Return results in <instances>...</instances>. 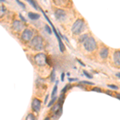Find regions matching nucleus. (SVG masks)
I'll return each instance as SVG.
<instances>
[{"instance_id": "23", "label": "nucleus", "mask_w": 120, "mask_h": 120, "mask_svg": "<svg viewBox=\"0 0 120 120\" xmlns=\"http://www.w3.org/2000/svg\"><path fill=\"white\" fill-rule=\"evenodd\" d=\"M107 86L109 88H111V89H114V90H118L119 89V87H118L117 86H115V85H107Z\"/></svg>"}, {"instance_id": "24", "label": "nucleus", "mask_w": 120, "mask_h": 120, "mask_svg": "<svg viewBox=\"0 0 120 120\" xmlns=\"http://www.w3.org/2000/svg\"><path fill=\"white\" fill-rule=\"evenodd\" d=\"M69 86H70L69 84H68V85H67V86H66L65 87L63 88V90H62V94H65V93H66V91H67V89H68V88L70 87Z\"/></svg>"}, {"instance_id": "15", "label": "nucleus", "mask_w": 120, "mask_h": 120, "mask_svg": "<svg viewBox=\"0 0 120 120\" xmlns=\"http://www.w3.org/2000/svg\"><path fill=\"white\" fill-rule=\"evenodd\" d=\"M26 1H27V3H30V4L31 5L32 7H34V8L35 9V10H38V7H37V6H36L35 2H34V0H26Z\"/></svg>"}, {"instance_id": "29", "label": "nucleus", "mask_w": 120, "mask_h": 120, "mask_svg": "<svg viewBox=\"0 0 120 120\" xmlns=\"http://www.w3.org/2000/svg\"><path fill=\"white\" fill-rule=\"evenodd\" d=\"M19 18H20L21 19H22V22H26V19H24V17H23L22 15H21V14L19 15Z\"/></svg>"}, {"instance_id": "1", "label": "nucleus", "mask_w": 120, "mask_h": 120, "mask_svg": "<svg viewBox=\"0 0 120 120\" xmlns=\"http://www.w3.org/2000/svg\"><path fill=\"white\" fill-rule=\"evenodd\" d=\"M30 46L36 51H41L43 49V39L41 36H35L30 41Z\"/></svg>"}, {"instance_id": "18", "label": "nucleus", "mask_w": 120, "mask_h": 120, "mask_svg": "<svg viewBox=\"0 0 120 120\" xmlns=\"http://www.w3.org/2000/svg\"><path fill=\"white\" fill-rule=\"evenodd\" d=\"M51 82H55V69H53V71H52V72H51Z\"/></svg>"}, {"instance_id": "9", "label": "nucleus", "mask_w": 120, "mask_h": 120, "mask_svg": "<svg viewBox=\"0 0 120 120\" xmlns=\"http://www.w3.org/2000/svg\"><path fill=\"white\" fill-rule=\"evenodd\" d=\"M12 27L15 30H16V31H21V30L24 28V24L22 23V21L20 22V21L15 20L12 23Z\"/></svg>"}, {"instance_id": "19", "label": "nucleus", "mask_w": 120, "mask_h": 120, "mask_svg": "<svg viewBox=\"0 0 120 120\" xmlns=\"http://www.w3.org/2000/svg\"><path fill=\"white\" fill-rule=\"evenodd\" d=\"M56 99H57V96L56 97H55V98H52V99H51V101L48 103V105H47V106L48 107H51V106H52V105H53L54 103H55V102L56 101Z\"/></svg>"}, {"instance_id": "14", "label": "nucleus", "mask_w": 120, "mask_h": 120, "mask_svg": "<svg viewBox=\"0 0 120 120\" xmlns=\"http://www.w3.org/2000/svg\"><path fill=\"white\" fill-rule=\"evenodd\" d=\"M88 38V35L86 34H82V35H80L79 37V42H83L85 41V40L86 39V38Z\"/></svg>"}, {"instance_id": "3", "label": "nucleus", "mask_w": 120, "mask_h": 120, "mask_svg": "<svg viewBox=\"0 0 120 120\" xmlns=\"http://www.w3.org/2000/svg\"><path fill=\"white\" fill-rule=\"evenodd\" d=\"M83 46H84L85 49L89 52L94 51L96 49V47H97V44H96L95 40L91 37L87 38L83 42Z\"/></svg>"}, {"instance_id": "30", "label": "nucleus", "mask_w": 120, "mask_h": 120, "mask_svg": "<svg viewBox=\"0 0 120 120\" xmlns=\"http://www.w3.org/2000/svg\"><path fill=\"white\" fill-rule=\"evenodd\" d=\"M77 61H78V63H80V64L82 65V67H85V64H84V63H82V61H81V60H79V59H77Z\"/></svg>"}, {"instance_id": "17", "label": "nucleus", "mask_w": 120, "mask_h": 120, "mask_svg": "<svg viewBox=\"0 0 120 120\" xmlns=\"http://www.w3.org/2000/svg\"><path fill=\"white\" fill-rule=\"evenodd\" d=\"M26 120H36L35 116H34L33 114H29V115L26 116Z\"/></svg>"}, {"instance_id": "16", "label": "nucleus", "mask_w": 120, "mask_h": 120, "mask_svg": "<svg viewBox=\"0 0 120 120\" xmlns=\"http://www.w3.org/2000/svg\"><path fill=\"white\" fill-rule=\"evenodd\" d=\"M6 13V8L3 6H0V17H3Z\"/></svg>"}, {"instance_id": "25", "label": "nucleus", "mask_w": 120, "mask_h": 120, "mask_svg": "<svg viewBox=\"0 0 120 120\" xmlns=\"http://www.w3.org/2000/svg\"><path fill=\"white\" fill-rule=\"evenodd\" d=\"M92 90L93 91H97L98 93H102V90L100 88H98V87H94V88H93L92 89Z\"/></svg>"}, {"instance_id": "22", "label": "nucleus", "mask_w": 120, "mask_h": 120, "mask_svg": "<svg viewBox=\"0 0 120 120\" xmlns=\"http://www.w3.org/2000/svg\"><path fill=\"white\" fill-rule=\"evenodd\" d=\"M15 1H16L17 3H18V4H19V6H21V7H22V8H23V9L26 8V6H25V4H23L22 3H21V2L19 1V0H15Z\"/></svg>"}, {"instance_id": "26", "label": "nucleus", "mask_w": 120, "mask_h": 120, "mask_svg": "<svg viewBox=\"0 0 120 120\" xmlns=\"http://www.w3.org/2000/svg\"><path fill=\"white\" fill-rule=\"evenodd\" d=\"M81 82H82V83H84V84H87V85H94V82H87V81H82Z\"/></svg>"}, {"instance_id": "5", "label": "nucleus", "mask_w": 120, "mask_h": 120, "mask_svg": "<svg viewBox=\"0 0 120 120\" xmlns=\"http://www.w3.org/2000/svg\"><path fill=\"white\" fill-rule=\"evenodd\" d=\"M34 62L38 66L42 67V66H45L47 63V58L45 54L39 53L34 56Z\"/></svg>"}, {"instance_id": "12", "label": "nucleus", "mask_w": 120, "mask_h": 120, "mask_svg": "<svg viewBox=\"0 0 120 120\" xmlns=\"http://www.w3.org/2000/svg\"><path fill=\"white\" fill-rule=\"evenodd\" d=\"M28 17L30 18L31 20H37L40 18V15L36 13H33V12H29L28 13Z\"/></svg>"}, {"instance_id": "20", "label": "nucleus", "mask_w": 120, "mask_h": 120, "mask_svg": "<svg viewBox=\"0 0 120 120\" xmlns=\"http://www.w3.org/2000/svg\"><path fill=\"white\" fill-rule=\"evenodd\" d=\"M45 30H46V31L49 34H51V29L50 28V26H45Z\"/></svg>"}, {"instance_id": "31", "label": "nucleus", "mask_w": 120, "mask_h": 120, "mask_svg": "<svg viewBox=\"0 0 120 120\" xmlns=\"http://www.w3.org/2000/svg\"><path fill=\"white\" fill-rule=\"evenodd\" d=\"M48 97H49V95H46V98H45V101H44V103H46V102H47V100H48Z\"/></svg>"}, {"instance_id": "33", "label": "nucleus", "mask_w": 120, "mask_h": 120, "mask_svg": "<svg viewBox=\"0 0 120 120\" xmlns=\"http://www.w3.org/2000/svg\"><path fill=\"white\" fill-rule=\"evenodd\" d=\"M44 120H50V118H48V117H47V118H46V119H44Z\"/></svg>"}, {"instance_id": "21", "label": "nucleus", "mask_w": 120, "mask_h": 120, "mask_svg": "<svg viewBox=\"0 0 120 120\" xmlns=\"http://www.w3.org/2000/svg\"><path fill=\"white\" fill-rule=\"evenodd\" d=\"M83 74H84V75H85L86 77H87L88 79H91V78H92V75L89 74L87 71H83Z\"/></svg>"}, {"instance_id": "27", "label": "nucleus", "mask_w": 120, "mask_h": 120, "mask_svg": "<svg viewBox=\"0 0 120 120\" xmlns=\"http://www.w3.org/2000/svg\"><path fill=\"white\" fill-rule=\"evenodd\" d=\"M69 82H75V81H78V79H73V78H69L68 79Z\"/></svg>"}, {"instance_id": "7", "label": "nucleus", "mask_w": 120, "mask_h": 120, "mask_svg": "<svg viewBox=\"0 0 120 120\" xmlns=\"http://www.w3.org/2000/svg\"><path fill=\"white\" fill-rule=\"evenodd\" d=\"M31 108L35 112H39L40 109H41V101L38 98H34L31 103Z\"/></svg>"}, {"instance_id": "10", "label": "nucleus", "mask_w": 120, "mask_h": 120, "mask_svg": "<svg viewBox=\"0 0 120 120\" xmlns=\"http://www.w3.org/2000/svg\"><path fill=\"white\" fill-rule=\"evenodd\" d=\"M108 54H109V51H108V49L107 48H106V47H104V48H102V49L99 52V55H100V57L102 58V59H106L107 58V56H108Z\"/></svg>"}, {"instance_id": "11", "label": "nucleus", "mask_w": 120, "mask_h": 120, "mask_svg": "<svg viewBox=\"0 0 120 120\" xmlns=\"http://www.w3.org/2000/svg\"><path fill=\"white\" fill-rule=\"evenodd\" d=\"M114 60H115V63L118 66L120 65V52L118 51L114 54Z\"/></svg>"}, {"instance_id": "6", "label": "nucleus", "mask_w": 120, "mask_h": 120, "mask_svg": "<svg viewBox=\"0 0 120 120\" xmlns=\"http://www.w3.org/2000/svg\"><path fill=\"white\" fill-rule=\"evenodd\" d=\"M33 37V31L30 30V29H26L22 34V39L25 42H28Z\"/></svg>"}, {"instance_id": "32", "label": "nucleus", "mask_w": 120, "mask_h": 120, "mask_svg": "<svg viewBox=\"0 0 120 120\" xmlns=\"http://www.w3.org/2000/svg\"><path fill=\"white\" fill-rule=\"evenodd\" d=\"M116 76H117L119 79H120V74H119V72H118L117 74H116Z\"/></svg>"}, {"instance_id": "28", "label": "nucleus", "mask_w": 120, "mask_h": 120, "mask_svg": "<svg viewBox=\"0 0 120 120\" xmlns=\"http://www.w3.org/2000/svg\"><path fill=\"white\" fill-rule=\"evenodd\" d=\"M64 77H65V73H62L61 75V81H64Z\"/></svg>"}, {"instance_id": "2", "label": "nucleus", "mask_w": 120, "mask_h": 120, "mask_svg": "<svg viewBox=\"0 0 120 120\" xmlns=\"http://www.w3.org/2000/svg\"><path fill=\"white\" fill-rule=\"evenodd\" d=\"M42 14H43L44 15V17H45V19L47 20V22H49V24L51 26V29L53 30V31L54 33H55V36H56V38H58V41H59V49H60V51L61 52H64L65 51V46H64V44L63 43V42H62V39H61V38L59 37V33H58L57 31H56V30H55V26H54V25L52 24V22H51V20H50L49 19H48V17L46 16V15L45 14V12H44L43 11H42Z\"/></svg>"}, {"instance_id": "8", "label": "nucleus", "mask_w": 120, "mask_h": 120, "mask_svg": "<svg viewBox=\"0 0 120 120\" xmlns=\"http://www.w3.org/2000/svg\"><path fill=\"white\" fill-rule=\"evenodd\" d=\"M55 18L59 21H64L66 19V12L62 9H57L55 12Z\"/></svg>"}, {"instance_id": "13", "label": "nucleus", "mask_w": 120, "mask_h": 120, "mask_svg": "<svg viewBox=\"0 0 120 120\" xmlns=\"http://www.w3.org/2000/svg\"><path fill=\"white\" fill-rule=\"evenodd\" d=\"M58 83H59V81H56V84L54 87L53 90L51 92V97L52 98H55L57 96V91H58Z\"/></svg>"}, {"instance_id": "4", "label": "nucleus", "mask_w": 120, "mask_h": 120, "mask_svg": "<svg viewBox=\"0 0 120 120\" xmlns=\"http://www.w3.org/2000/svg\"><path fill=\"white\" fill-rule=\"evenodd\" d=\"M83 26H84V22H83V20L82 19H78L73 24L72 28H71V31H72L74 34L78 35V34H79L82 31Z\"/></svg>"}]
</instances>
